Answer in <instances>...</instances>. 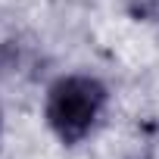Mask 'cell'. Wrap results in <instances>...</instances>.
I'll return each instance as SVG.
<instances>
[{"label":"cell","mask_w":159,"mask_h":159,"mask_svg":"<svg viewBox=\"0 0 159 159\" xmlns=\"http://www.w3.org/2000/svg\"><path fill=\"white\" fill-rule=\"evenodd\" d=\"M106 103V88L91 75H66L47 91V125L62 143H78L97 122Z\"/></svg>","instance_id":"cell-1"}]
</instances>
